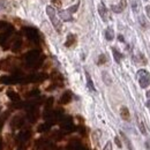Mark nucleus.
Segmentation results:
<instances>
[{
	"instance_id": "4c0bfd02",
	"label": "nucleus",
	"mask_w": 150,
	"mask_h": 150,
	"mask_svg": "<svg viewBox=\"0 0 150 150\" xmlns=\"http://www.w3.org/2000/svg\"><path fill=\"white\" fill-rule=\"evenodd\" d=\"M146 13H147V16L150 19V6L149 5H147V6H146Z\"/></svg>"
},
{
	"instance_id": "423d86ee",
	"label": "nucleus",
	"mask_w": 150,
	"mask_h": 150,
	"mask_svg": "<svg viewBox=\"0 0 150 150\" xmlns=\"http://www.w3.org/2000/svg\"><path fill=\"white\" fill-rule=\"evenodd\" d=\"M23 31H24V35L28 37V39H30L34 43H38L39 35H38V31L35 28H24Z\"/></svg>"
},
{
	"instance_id": "2f4dec72",
	"label": "nucleus",
	"mask_w": 150,
	"mask_h": 150,
	"mask_svg": "<svg viewBox=\"0 0 150 150\" xmlns=\"http://www.w3.org/2000/svg\"><path fill=\"white\" fill-rule=\"evenodd\" d=\"M132 7H133V11H134L135 13H137V12H139V5H137V2H136V1H133Z\"/></svg>"
},
{
	"instance_id": "7c9ffc66",
	"label": "nucleus",
	"mask_w": 150,
	"mask_h": 150,
	"mask_svg": "<svg viewBox=\"0 0 150 150\" xmlns=\"http://www.w3.org/2000/svg\"><path fill=\"white\" fill-rule=\"evenodd\" d=\"M27 142H23V143H20V146L18 147V150H27Z\"/></svg>"
},
{
	"instance_id": "7ed1b4c3",
	"label": "nucleus",
	"mask_w": 150,
	"mask_h": 150,
	"mask_svg": "<svg viewBox=\"0 0 150 150\" xmlns=\"http://www.w3.org/2000/svg\"><path fill=\"white\" fill-rule=\"evenodd\" d=\"M23 80V75L20 72H15L11 76H1L0 77V83L4 84H15V83H20Z\"/></svg>"
},
{
	"instance_id": "dca6fc26",
	"label": "nucleus",
	"mask_w": 150,
	"mask_h": 150,
	"mask_svg": "<svg viewBox=\"0 0 150 150\" xmlns=\"http://www.w3.org/2000/svg\"><path fill=\"white\" fill-rule=\"evenodd\" d=\"M7 96L9 97V99L11 100H13V102H20V95L18 93H15V91H13V90H8L7 91Z\"/></svg>"
},
{
	"instance_id": "9b49d317",
	"label": "nucleus",
	"mask_w": 150,
	"mask_h": 150,
	"mask_svg": "<svg viewBox=\"0 0 150 150\" xmlns=\"http://www.w3.org/2000/svg\"><path fill=\"white\" fill-rule=\"evenodd\" d=\"M72 100V93L71 91H65L61 98H60V104H68Z\"/></svg>"
},
{
	"instance_id": "6ab92c4d",
	"label": "nucleus",
	"mask_w": 150,
	"mask_h": 150,
	"mask_svg": "<svg viewBox=\"0 0 150 150\" xmlns=\"http://www.w3.org/2000/svg\"><path fill=\"white\" fill-rule=\"evenodd\" d=\"M75 42H76V37H75V35H68L67 36V40H66V43H65V45L67 46V47H71L72 45H74Z\"/></svg>"
},
{
	"instance_id": "58836bf2",
	"label": "nucleus",
	"mask_w": 150,
	"mask_h": 150,
	"mask_svg": "<svg viewBox=\"0 0 150 150\" xmlns=\"http://www.w3.org/2000/svg\"><path fill=\"white\" fill-rule=\"evenodd\" d=\"M139 20H140V22H141V25H143V27H144V25H146V22H144L143 16H140V18H139Z\"/></svg>"
},
{
	"instance_id": "e433bc0d",
	"label": "nucleus",
	"mask_w": 150,
	"mask_h": 150,
	"mask_svg": "<svg viewBox=\"0 0 150 150\" xmlns=\"http://www.w3.org/2000/svg\"><path fill=\"white\" fill-rule=\"evenodd\" d=\"M8 24H7V22H5V21H0V29H2V28H6Z\"/></svg>"
},
{
	"instance_id": "aec40b11",
	"label": "nucleus",
	"mask_w": 150,
	"mask_h": 150,
	"mask_svg": "<svg viewBox=\"0 0 150 150\" xmlns=\"http://www.w3.org/2000/svg\"><path fill=\"white\" fill-rule=\"evenodd\" d=\"M105 38H106L108 40H112L113 38H114V33H113L112 28H108V29L105 30Z\"/></svg>"
},
{
	"instance_id": "f704fd0d",
	"label": "nucleus",
	"mask_w": 150,
	"mask_h": 150,
	"mask_svg": "<svg viewBox=\"0 0 150 150\" xmlns=\"http://www.w3.org/2000/svg\"><path fill=\"white\" fill-rule=\"evenodd\" d=\"M104 150H112V143L111 142H108L104 147Z\"/></svg>"
},
{
	"instance_id": "a18cd8bd",
	"label": "nucleus",
	"mask_w": 150,
	"mask_h": 150,
	"mask_svg": "<svg viewBox=\"0 0 150 150\" xmlns=\"http://www.w3.org/2000/svg\"><path fill=\"white\" fill-rule=\"evenodd\" d=\"M144 1H147V0H144Z\"/></svg>"
},
{
	"instance_id": "39448f33",
	"label": "nucleus",
	"mask_w": 150,
	"mask_h": 150,
	"mask_svg": "<svg viewBox=\"0 0 150 150\" xmlns=\"http://www.w3.org/2000/svg\"><path fill=\"white\" fill-rule=\"evenodd\" d=\"M13 31H14L13 27H8V29L5 33L0 34V45H1V47L4 50H7L8 49V39L12 36Z\"/></svg>"
},
{
	"instance_id": "72a5a7b5",
	"label": "nucleus",
	"mask_w": 150,
	"mask_h": 150,
	"mask_svg": "<svg viewBox=\"0 0 150 150\" xmlns=\"http://www.w3.org/2000/svg\"><path fill=\"white\" fill-rule=\"evenodd\" d=\"M6 8V1L5 0H0V11H4Z\"/></svg>"
},
{
	"instance_id": "a878e982",
	"label": "nucleus",
	"mask_w": 150,
	"mask_h": 150,
	"mask_svg": "<svg viewBox=\"0 0 150 150\" xmlns=\"http://www.w3.org/2000/svg\"><path fill=\"white\" fill-rule=\"evenodd\" d=\"M52 104H53V98L50 97V98L46 100V103H45V110H50L51 106H52Z\"/></svg>"
},
{
	"instance_id": "c03bdc74",
	"label": "nucleus",
	"mask_w": 150,
	"mask_h": 150,
	"mask_svg": "<svg viewBox=\"0 0 150 150\" xmlns=\"http://www.w3.org/2000/svg\"><path fill=\"white\" fill-rule=\"evenodd\" d=\"M33 150H37V149H33Z\"/></svg>"
},
{
	"instance_id": "f8f14e48",
	"label": "nucleus",
	"mask_w": 150,
	"mask_h": 150,
	"mask_svg": "<svg viewBox=\"0 0 150 150\" xmlns=\"http://www.w3.org/2000/svg\"><path fill=\"white\" fill-rule=\"evenodd\" d=\"M61 127L64 128V129H67V131H71L74 126H73V121H72V119L71 118H66V119H64V121L61 122Z\"/></svg>"
},
{
	"instance_id": "20e7f679",
	"label": "nucleus",
	"mask_w": 150,
	"mask_h": 150,
	"mask_svg": "<svg viewBox=\"0 0 150 150\" xmlns=\"http://www.w3.org/2000/svg\"><path fill=\"white\" fill-rule=\"evenodd\" d=\"M137 79H139L140 87L143 88V89H146L150 84V74L149 72L146 71V69H140L137 72Z\"/></svg>"
},
{
	"instance_id": "a19ab883",
	"label": "nucleus",
	"mask_w": 150,
	"mask_h": 150,
	"mask_svg": "<svg viewBox=\"0 0 150 150\" xmlns=\"http://www.w3.org/2000/svg\"><path fill=\"white\" fill-rule=\"evenodd\" d=\"M119 39H120V40H121V42H124V38H122V36H119Z\"/></svg>"
},
{
	"instance_id": "79ce46f5",
	"label": "nucleus",
	"mask_w": 150,
	"mask_h": 150,
	"mask_svg": "<svg viewBox=\"0 0 150 150\" xmlns=\"http://www.w3.org/2000/svg\"><path fill=\"white\" fill-rule=\"evenodd\" d=\"M147 97H149V98H150V90H149V91H147Z\"/></svg>"
},
{
	"instance_id": "9d476101",
	"label": "nucleus",
	"mask_w": 150,
	"mask_h": 150,
	"mask_svg": "<svg viewBox=\"0 0 150 150\" xmlns=\"http://www.w3.org/2000/svg\"><path fill=\"white\" fill-rule=\"evenodd\" d=\"M98 13H99V15H100V18L103 19V21H106L108 20V9H106V7L104 6V4H99V6H98Z\"/></svg>"
},
{
	"instance_id": "0eeeda50",
	"label": "nucleus",
	"mask_w": 150,
	"mask_h": 150,
	"mask_svg": "<svg viewBox=\"0 0 150 150\" xmlns=\"http://www.w3.org/2000/svg\"><path fill=\"white\" fill-rule=\"evenodd\" d=\"M24 124V118L22 115H15L11 122V126L14 128V129H18V128H21Z\"/></svg>"
},
{
	"instance_id": "f257e3e1",
	"label": "nucleus",
	"mask_w": 150,
	"mask_h": 150,
	"mask_svg": "<svg viewBox=\"0 0 150 150\" xmlns=\"http://www.w3.org/2000/svg\"><path fill=\"white\" fill-rule=\"evenodd\" d=\"M39 56H40V52L38 50H33V51H29L24 58H25V62L29 67H36V62H38V65L42 62L39 60Z\"/></svg>"
},
{
	"instance_id": "6e6552de",
	"label": "nucleus",
	"mask_w": 150,
	"mask_h": 150,
	"mask_svg": "<svg viewBox=\"0 0 150 150\" xmlns=\"http://www.w3.org/2000/svg\"><path fill=\"white\" fill-rule=\"evenodd\" d=\"M30 135H31V133L30 131H23L21 132L19 135H18V137H16V141L19 142V143H23V142H27L29 139H30Z\"/></svg>"
},
{
	"instance_id": "393cba45",
	"label": "nucleus",
	"mask_w": 150,
	"mask_h": 150,
	"mask_svg": "<svg viewBox=\"0 0 150 150\" xmlns=\"http://www.w3.org/2000/svg\"><path fill=\"white\" fill-rule=\"evenodd\" d=\"M103 80H104V82L106 83V84H111V77L109 76V74L106 73V72H103Z\"/></svg>"
},
{
	"instance_id": "37998d69",
	"label": "nucleus",
	"mask_w": 150,
	"mask_h": 150,
	"mask_svg": "<svg viewBox=\"0 0 150 150\" xmlns=\"http://www.w3.org/2000/svg\"><path fill=\"white\" fill-rule=\"evenodd\" d=\"M147 106H148V108H150V100H148V102H147Z\"/></svg>"
},
{
	"instance_id": "c756f323",
	"label": "nucleus",
	"mask_w": 150,
	"mask_h": 150,
	"mask_svg": "<svg viewBox=\"0 0 150 150\" xmlns=\"http://www.w3.org/2000/svg\"><path fill=\"white\" fill-rule=\"evenodd\" d=\"M37 95H39V90H37V89H35V90H31L29 94H28V97H34V96H37Z\"/></svg>"
},
{
	"instance_id": "5701e85b",
	"label": "nucleus",
	"mask_w": 150,
	"mask_h": 150,
	"mask_svg": "<svg viewBox=\"0 0 150 150\" xmlns=\"http://www.w3.org/2000/svg\"><path fill=\"white\" fill-rule=\"evenodd\" d=\"M8 114H9V112H6V113H4V114L0 117V132H1L2 127H4V122L6 121V119H7Z\"/></svg>"
},
{
	"instance_id": "473e14b6",
	"label": "nucleus",
	"mask_w": 150,
	"mask_h": 150,
	"mask_svg": "<svg viewBox=\"0 0 150 150\" xmlns=\"http://www.w3.org/2000/svg\"><path fill=\"white\" fill-rule=\"evenodd\" d=\"M77 8H79V4H76V5L73 6V7H71V8L68 9V12H69V13H74V12L77 11Z\"/></svg>"
},
{
	"instance_id": "2eb2a0df",
	"label": "nucleus",
	"mask_w": 150,
	"mask_h": 150,
	"mask_svg": "<svg viewBox=\"0 0 150 150\" xmlns=\"http://www.w3.org/2000/svg\"><path fill=\"white\" fill-rule=\"evenodd\" d=\"M59 16L64 20V21H72V20H73L71 13H69L68 11H60V12H59Z\"/></svg>"
},
{
	"instance_id": "cd10ccee",
	"label": "nucleus",
	"mask_w": 150,
	"mask_h": 150,
	"mask_svg": "<svg viewBox=\"0 0 150 150\" xmlns=\"http://www.w3.org/2000/svg\"><path fill=\"white\" fill-rule=\"evenodd\" d=\"M121 136H122V137H124V140H125V142H126V144H127V146H128V149H129V150H134V149H133V147H132V143H131V141H129V140H128V139H127V137H126V135H125V134H124V133H121Z\"/></svg>"
},
{
	"instance_id": "4468645a",
	"label": "nucleus",
	"mask_w": 150,
	"mask_h": 150,
	"mask_svg": "<svg viewBox=\"0 0 150 150\" xmlns=\"http://www.w3.org/2000/svg\"><path fill=\"white\" fill-rule=\"evenodd\" d=\"M120 115H121V118H122L125 121H128L129 118H131V115H129V110H128L126 106H122V108L120 109Z\"/></svg>"
},
{
	"instance_id": "f3484780",
	"label": "nucleus",
	"mask_w": 150,
	"mask_h": 150,
	"mask_svg": "<svg viewBox=\"0 0 150 150\" xmlns=\"http://www.w3.org/2000/svg\"><path fill=\"white\" fill-rule=\"evenodd\" d=\"M21 46H22V40H21V38H18L14 43H13V46H12V51L13 52H19L20 49H21Z\"/></svg>"
},
{
	"instance_id": "a211bd4d",
	"label": "nucleus",
	"mask_w": 150,
	"mask_h": 150,
	"mask_svg": "<svg viewBox=\"0 0 150 150\" xmlns=\"http://www.w3.org/2000/svg\"><path fill=\"white\" fill-rule=\"evenodd\" d=\"M136 119H137V125H139V128H140L141 133H142L143 135H147V129H146L144 122H143V121H142V119H141L140 117H137V115H136Z\"/></svg>"
},
{
	"instance_id": "bb28decb",
	"label": "nucleus",
	"mask_w": 150,
	"mask_h": 150,
	"mask_svg": "<svg viewBox=\"0 0 150 150\" xmlns=\"http://www.w3.org/2000/svg\"><path fill=\"white\" fill-rule=\"evenodd\" d=\"M105 62H106V57H105V54H100L99 58H98L97 64H98V65H103V64H105Z\"/></svg>"
},
{
	"instance_id": "f03ea898",
	"label": "nucleus",
	"mask_w": 150,
	"mask_h": 150,
	"mask_svg": "<svg viewBox=\"0 0 150 150\" xmlns=\"http://www.w3.org/2000/svg\"><path fill=\"white\" fill-rule=\"evenodd\" d=\"M46 13H47L49 18H50V20H51V22H52V24H53L54 29H56L58 33H61L62 25H61L60 20L57 18V14H56L54 8H53V7H51V6H47V7H46Z\"/></svg>"
},
{
	"instance_id": "c9c22d12",
	"label": "nucleus",
	"mask_w": 150,
	"mask_h": 150,
	"mask_svg": "<svg viewBox=\"0 0 150 150\" xmlns=\"http://www.w3.org/2000/svg\"><path fill=\"white\" fill-rule=\"evenodd\" d=\"M114 141H115V143H117V146H118L119 148H121V147H122V144H121V142H120V140H119V137H118V136H115V137H114Z\"/></svg>"
},
{
	"instance_id": "c85d7f7f",
	"label": "nucleus",
	"mask_w": 150,
	"mask_h": 150,
	"mask_svg": "<svg viewBox=\"0 0 150 150\" xmlns=\"http://www.w3.org/2000/svg\"><path fill=\"white\" fill-rule=\"evenodd\" d=\"M51 2L56 6V7H61V5H62V2H61V0H51Z\"/></svg>"
},
{
	"instance_id": "4be33fe9",
	"label": "nucleus",
	"mask_w": 150,
	"mask_h": 150,
	"mask_svg": "<svg viewBox=\"0 0 150 150\" xmlns=\"http://www.w3.org/2000/svg\"><path fill=\"white\" fill-rule=\"evenodd\" d=\"M112 52H113V57H114V59H115V61L117 62H120V59H121V54H120V52L117 50V49H112Z\"/></svg>"
},
{
	"instance_id": "ea45409f",
	"label": "nucleus",
	"mask_w": 150,
	"mask_h": 150,
	"mask_svg": "<svg viewBox=\"0 0 150 150\" xmlns=\"http://www.w3.org/2000/svg\"><path fill=\"white\" fill-rule=\"evenodd\" d=\"M0 150H4V142H2L1 137H0Z\"/></svg>"
},
{
	"instance_id": "1a4fd4ad",
	"label": "nucleus",
	"mask_w": 150,
	"mask_h": 150,
	"mask_svg": "<svg viewBox=\"0 0 150 150\" xmlns=\"http://www.w3.org/2000/svg\"><path fill=\"white\" fill-rule=\"evenodd\" d=\"M127 6V0H120V2L115 6H112V11L115 13H121Z\"/></svg>"
},
{
	"instance_id": "412c9836",
	"label": "nucleus",
	"mask_w": 150,
	"mask_h": 150,
	"mask_svg": "<svg viewBox=\"0 0 150 150\" xmlns=\"http://www.w3.org/2000/svg\"><path fill=\"white\" fill-rule=\"evenodd\" d=\"M86 76H87V86H88V88H89V90H91V91H95L94 83H93V80H91V77H90V75L88 74V73H86Z\"/></svg>"
},
{
	"instance_id": "b1692460",
	"label": "nucleus",
	"mask_w": 150,
	"mask_h": 150,
	"mask_svg": "<svg viewBox=\"0 0 150 150\" xmlns=\"http://www.w3.org/2000/svg\"><path fill=\"white\" fill-rule=\"evenodd\" d=\"M50 127H51V124H50V122L43 124V125H40V126L38 127V132H45V131H47Z\"/></svg>"
},
{
	"instance_id": "ddd939ff",
	"label": "nucleus",
	"mask_w": 150,
	"mask_h": 150,
	"mask_svg": "<svg viewBox=\"0 0 150 150\" xmlns=\"http://www.w3.org/2000/svg\"><path fill=\"white\" fill-rule=\"evenodd\" d=\"M11 68H12V64L9 62V59L0 60V69L1 71H11Z\"/></svg>"
}]
</instances>
